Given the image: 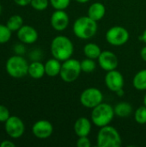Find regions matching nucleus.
Listing matches in <instances>:
<instances>
[{"mask_svg": "<svg viewBox=\"0 0 146 147\" xmlns=\"http://www.w3.org/2000/svg\"><path fill=\"white\" fill-rule=\"evenodd\" d=\"M50 23L54 30L58 32H62L65 30L69 26V15L65 9H55L51 16Z\"/></svg>", "mask_w": 146, "mask_h": 147, "instance_id": "11", "label": "nucleus"}, {"mask_svg": "<svg viewBox=\"0 0 146 147\" xmlns=\"http://www.w3.org/2000/svg\"><path fill=\"white\" fill-rule=\"evenodd\" d=\"M52 56L61 62L71 58L74 53V45L70 38L65 35L54 37L50 45Z\"/></svg>", "mask_w": 146, "mask_h": 147, "instance_id": "1", "label": "nucleus"}, {"mask_svg": "<svg viewBox=\"0 0 146 147\" xmlns=\"http://www.w3.org/2000/svg\"><path fill=\"white\" fill-rule=\"evenodd\" d=\"M81 72V62L77 59L70 58L63 61L59 77L65 83H72L79 78Z\"/></svg>", "mask_w": 146, "mask_h": 147, "instance_id": "6", "label": "nucleus"}, {"mask_svg": "<svg viewBox=\"0 0 146 147\" xmlns=\"http://www.w3.org/2000/svg\"><path fill=\"white\" fill-rule=\"evenodd\" d=\"M44 65H45L46 75H47L48 77H52V78L59 76V73L61 71V65H62V63L60 60L52 57V59H48Z\"/></svg>", "mask_w": 146, "mask_h": 147, "instance_id": "17", "label": "nucleus"}, {"mask_svg": "<svg viewBox=\"0 0 146 147\" xmlns=\"http://www.w3.org/2000/svg\"><path fill=\"white\" fill-rule=\"evenodd\" d=\"M104 81L107 88L114 93L123 89L125 85V79L123 75L116 69L107 71Z\"/></svg>", "mask_w": 146, "mask_h": 147, "instance_id": "10", "label": "nucleus"}, {"mask_svg": "<svg viewBox=\"0 0 146 147\" xmlns=\"http://www.w3.org/2000/svg\"><path fill=\"white\" fill-rule=\"evenodd\" d=\"M106 14V7L102 3L95 2L91 3L88 9L87 16L96 22L101 21Z\"/></svg>", "mask_w": 146, "mask_h": 147, "instance_id": "16", "label": "nucleus"}, {"mask_svg": "<svg viewBox=\"0 0 146 147\" xmlns=\"http://www.w3.org/2000/svg\"><path fill=\"white\" fill-rule=\"evenodd\" d=\"M140 56H141V59L146 62V45L141 49L140 51Z\"/></svg>", "mask_w": 146, "mask_h": 147, "instance_id": "32", "label": "nucleus"}, {"mask_svg": "<svg viewBox=\"0 0 146 147\" xmlns=\"http://www.w3.org/2000/svg\"><path fill=\"white\" fill-rule=\"evenodd\" d=\"M10 117L9 110L3 105H0V122L4 123Z\"/></svg>", "mask_w": 146, "mask_h": 147, "instance_id": "28", "label": "nucleus"}, {"mask_svg": "<svg viewBox=\"0 0 146 147\" xmlns=\"http://www.w3.org/2000/svg\"><path fill=\"white\" fill-rule=\"evenodd\" d=\"M133 85L138 90H146V69L138 71L133 78Z\"/></svg>", "mask_w": 146, "mask_h": 147, "instance_id": "21", "label": "nucleus"}, {"mask_svg": "<svg viewBox=\"0 0 146 147\" xmlns=\"http://www.w3.org/2000/svg\"><path fill=\"white\" fill-rule=\"evenodd\" d=\"M15 145L10 140H3L0 143V147H15Z\"/></svg>", "mask_w": 146, "mask_h": 147, "instance_id": "31", "label": "nucleus"}, {"mask_svg": "<svg viewBox=\"0 0 146 147\" xmlns=\"http://www.w3.org/2000/svg\"><path fill=\"white\" fill-rule=\"evenodd\" d=\"M102 50L101 47L93 42H89L87 43L84 47H83V53L85 55L86 58L89 59H97L100 56V54L102 53Z\"/></svg>", "mask_w": 146, "mask_h": 147, "instance_id": "20", "label": "nucleus"}, {"mask_svg": "<svg viewBox=\"0 0 146 147\" xmlns=\"http://www.w3.org/2000/svg\"><path fill=\"white\" fill-rule=\"evenodd\" d=\"M31 1L32 0H14L15 4H17L19 6H22V7H24V6H27V5L30 4Z\"/></svg>", "mask_w": 146, "mask_h": 147, "instance_id": "30", "label": "nucleus"}, {"mask_svg": "<svg viewBox=\"0 0 146 147\" xmlns=\"http://www.w3.org/2000/svg\"><path fill=\"white\" fill-rule=\"evenodd\" d=\"M114 114L120 118H126L132 115L133 109L131 103L127 102H120L114 107Z\"/></svg>", "mask_w": 146, "mask_h": 147, "instance_id": "19", "label": "nucleus"}, {"mask_svg": "<svg viewBox=\"0 0 146 147\" xmlns=\"http://www.w3.org/2000/svg\"><path fill=\"white\" fill-rule=\"evenodd\" d=\"M139 39H140L142 41H144L146 44V29H145V31L143 32V34H142L141 36L139 37Z\"/></svg>", "mask_w": 146, "mask_h": 147, "instance_id": "33", "label": "nucleus"}, {"mask_svg": "<svg viewBox=\"0 0 146 147\" xmlns=\"http://www.w3.org/2000/svg\"><path fill=\"white\" fill-rule=\"evenodd\" d=\"M144 105L146 106V93L145 95V96H144Z\"/></svg>", "mask_w": 146, "mask_h": 147, "instance_id": "36", "label": "nucleus"}, {"mask_svg": "<svg viewBox=\"0 0 146 147\" xmlns=\"http://www.w3.org/2000/svg\"><path fill=\"white\" fill-rule=\"evenodd\" d=\"M1 12H2V6H1V4H0V14H1Z\"/></svg>", "mask_w": 146, "mask_h": 147, "instance_id": "37", "label": "nucleus"}, {"mask_svg": "<svg viewBox=\"0 0 146 147\" xmlns=\"http://www.w3.org/2000/svg\"><path fill=\"white\" fill-rule=\"evenodd\" d=\"M92 121L87 117H79L76 120L73 129L77 137L89 136L92 129Z\"/></svg>", "mask_w": 146, "mask_h": 147, "instance_id": "15", "label": "nucleus"}, {"mask_svg": "<svg viewBox=\"0 0 146 147\" xmlns=\"http://www.w3.org/2000/svg\"><path fill=\"white\" fill-rule=\"evenodd\" d=\"M134 120L140 125L146 124V106L143 105L138 108L134 112Z\"/></svg>", "mask_w": 146, "mask_h": 147, "instance_id": "24", "label": "nucleus"}, {"mask_svg": "<svg viewBox=\"0 0 146 147\" xmlns=\"http://www.w3.org/2000/svg\"><path fill=\"white\" fill-rule=\"evenodd\" d=\"M54 9H65L69 7L71 0H49Z\"/></svg>", "mask_w": 146, "mask_h": 147, "instance_id": "27", "label": "nucleus"}, {"mask_svg": "<svg viewBox=\"0 0 146 147\" xmlns=\"http://www.w3.org/2000/svg\"><path fill=\"white\" fill-rule=\"evenodd\" d=\"M106 40L114 47H121L129 40L130 34L128 30L121 26H114L108 28L105 34Z\"/></svg>", "mask_w": 146, "mask_h": 147, "instance_id": "7", "label": "nucleus"}, {"mask_svg": "<svg viewBox=\"0 0 146 147\" xmlns=\"http://www.w3.org/2000/svg\"><path fill=\"white\" fill-rule=\"evenodd\" d=\"M80 62H81L82 72H84V73H91L96 68V63L95 59L86 58V59H83Z\"/></svg>", "mask_w": 146, "mask_h": 147, "instance_id": "23", "label": "nucleus"}, {"mask_svg": "<svg viewBox=\"0 0 146 147\" xmlns=\"http://www.w3.org/2000/svg\"><path fill=\"white\" fill-rule=\"evenodd\" d=\"M98 30L97 22L88 16L78 17L72 25V31L80 40H89L96 35Z\"/></svg>", "mask_w": 146, "mask_h": 147, "instance_id": "2", "label": "nucleus"}, {"mask_svg": "<svg viewBox=\"0 0 146 147\" xmlns=\"http://www.w3.org/2000/svg\"><path fill=\"white\" fill-rule=\"evenodd\" d=\"M32 133L38 139H47L53 133V126L46 120H39L33 125Z\"/></svg>", "mask_w": 146, "mask_h": 147, "instance_id": "13", "label": "nucleus"}, {"mask_svg": "<svg viewBox=\"0 0 146 147\" xmlns=\"http://www.w3.org/2000/svg\"><path fill=\"white\" fill-rule=\"evenodd\" d=\"M46 74L45 65L40 61H34L28 65V75H29L34 79H40Z\"/></svg>", "mask_w": 146, "mask_h": 147, "instance_id": "18", "label": "nucleus"}, {"mask_svg": "<svg viewBox=\"0 0 146 147\" xmlns=\"http://www.w3.org/2000/svg\"><path fill=\"white\" fill-rule=\"evenodd\" d=\"M17 37L23 44H33L37 41L39 34L37 30L29 25H23L17 31Z\"/></svg>", "mask_w": 146, "mask_h": 147, "instance_id": "14", "label": "nucleus"}, {"mask_svg": "<svg viewBox=\"0 0 146 147\" xmlns=\"http://www.w3.org/2000/svg\"><path fill=\"white\" fill-rule=\"evenodd\" d=\"M6 26L12 32H17L23 26V19L20 15H13L8 19Z\"/></svg>", "mask_w": 146, "mask_h": 147, "instance_id": "22", "label": "nucleus"}, {"mask_svg": "<svg viewBox=\"0 0 146 147\" xmlns=\"http://www.w3.org/2000/svg\"><path fill=\"white\" fill-rule=\"evenodd\" d=\"M91 141L89 140L88 136L83 137H78V140H77V147H90Z\"/></svg>", "mask_w": 146, "mask_h": 147, "instance_id": "29", "label": "nucleus"}, {"mask_svg": "<svg viewBox=\"0 0 146 147\" xmlns=\"http://www.w3.org/2000/svg\"><path fill=\"white\" fill-rule=\"evenodd\" d=\"M96 143L99 147H120L122 139L115 127L108 125L100 127L96 136Z\"/></svg>", "mask_w": 146, "mask_h": 147, "instance_id": "4", "label": "nucleus"}, {"mask_svg": "<svg viewBox=\"0 0 146 147\" xmlns=\"http://www.w3.org/2000/svg\"><path fill=\"white\" fill-rule=\"evenodd\" d=\"M114 115L115 114L114 108L110 104L102 102L92 109L90 120L96 127L100 128L109 125L114 120Z\"/></svg>", "mask_w": 146, "mask_h": 147, "instance_id": "3", "label": "nucleus"}, {"mask_svg": "<svg viewBox=\"0 0 146 147\" xmlns=\"http://www.w3.org/2000/svg\"><path fill=\"white\" fill-rule=\"evenodd\" d=\"M4 129L10 138L18 139L22 137L25 132V124L18 116L10 115V117L4 122Z\"/></svg>", "mask_w": 146, "mask_h": 147, "instance_id": "9", "label": "nucleus"}, {"mask_svg": "<svg viewBox=\"0 0 146 147\" xmlns=\"http://www.w3.org/2000/svg\"><path fill=\"white\" fill-rule=\"evenodd\" d=\"M29 64L21 55H14L8 59L5 69L7 73L14 78H22L28 75Z\"/></svg>", "mask_w": 146, "mask_h": 147, "instance_id": "5", "label": "nucleus"}, {"mask_svg": "<svg viewBox=\"0 0 146 147\" xmlns=\"http://www.w3.org/2000/svg\"><path fill=\"white\" fill-rule=\"evenodd\" d=\"M77 3H88L89 0H75Z\"/></svg>", "mask_w": 146, "mask_h": 147, "instance_id": "35", "label": "nucleus"}, {"mask_svg": "<svg viewBox=\"0 0 146 147\" xmlns=\"http://www.w3.org/2000/svg\"><path fill=\"white\" fill-rule=\"evenodd\" d=\"M49 3V0H32L30 5L37 11H43L47 9Z\"/></svg>", "mask_w": 146, "mask_h": 147, "instance_id": "26", "label": "nucleus"}, {"mask_svg": "<svg viewBox=\"0 0 146 147\" xmlns=\"http://www.w3.org/2000/svg\"><path fill=\"white\" fill-rule=\"evenodd\" d=\"M80 103L86 109H92L103 101V94L102 92L96 88L89 87L83 90L79 97Z\"/></svg>", "mask_w": 146, "mask_h": 147, "instance_id": "8", "label": "nucleus"}, {"mask_svg": "<svg viewBox=\"0 0 146 147\" xmlns=\"http://www.w3.org/2000/svg\"><path fill=\"white\" fill-rule=\"evenodd\" d=\"M12 31L3 24H0V44L8 42L11 38Z\"/></svg>", "mask_w": 146, "mask_h": 147, "instance_id": "25", "label": "nucleus"}, {"mask_svg": "<svg viewBox=\"0 0 146 147\" xmlns=\"http://www.w3.org/2000/svg\"><path fill=\"white\" fill-rule=\"evenodd\" d=\"M116 95H117L118 96H124V90H123V89L118 90V91L116 92Z\"/></svg>", "mask_w": 146, "mask_h": 147, "instance_id": "34", "label": "nucleus"}, {"mask_svg": "<svg viewBox=\"0 0 146 147\" xmlns=\"http://www.w3.org/2000/svg\"><path fill=\"white\" fill-rule=\"evenodd\" d=\"M97 60H98V65H100V67L106 71L117 69L118 65H119L118 57L116 56L114 53L109 50L102 51L99 58L97 59Z\"/></svg>", "mask_w": 146, "mask_h": 147, "instance_id": "12", "label": "nucleus"}]
</instances>
